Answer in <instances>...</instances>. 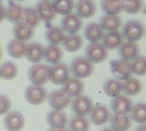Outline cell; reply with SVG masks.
<instances>
[{
    "mask_svg": "<svg viewBox=\"0 0 146 131\" xmlns=\"http://www.w3.org/2000/svg\"><path fill=\"white\" fill-rule=\"evenodd\" d=\"M145 34V26L140 20H133L127 22L122 28V38L128 42H137Z\"/></svg>",
    "mask_w": 146,
    "mask_h": 131,
    "instance_id": "cell-1",
    "label": "cell"
},
{
    "mask_svg": "<svg viewBox=\"0 0 146 131\" xmlns=\"http://www.w3.org/2000/svg\"><path fill=\"white\" fill-rule=\"evenodd\" d=\"M69 70L75 78L80 79L91 76L93 72L94 66L86 58L78 57L72 61Z\"/></svg>",
    "mask_w": 146,
    "mask_h": 131,
    "instance_id": "cell-2",
    "label": "cell"
},
{
    "mask_svg": "<svg viewBox=\"0 0 146 131\" xmlns=\"http://www.w3.org/2000/svg\"><path fill=\"white\" fill-rule=\"evenodd\" d=\"M110 71L115 79L125 81L132 78L133 71L130 61L124 60H114L110 61Z\"/></svg>",
    "mask_w": 146,
    "mask_h": 131,
    "instance_id": "cell-3",
    "label": "cell"
},
{
    "mask_svg": "<svg viewBox=\"0 0 146 131\" xmlns=\"http://www.w3.org/2000/svg\"><path fill=\"white\" fill-rule=\"evenodd\" d=\"M50 66L45 64L36 63L28 72L29 79L33 84L44 85L50 80Z\"/></svg>",
    "mask_w": 146,
    "mask_h": 131,
    "instance_id": "cell-4",
    "label": "cell"
},
{
    "mask_svg": "<svg viewBox=\"0 0 146 131\" xmlns=\"http://www.w3.org/2000/svg\"><path fill=\"white\" fill-rule=\"evenodd\" d=\"M86 59L92 63H101L108 57V49L102 43H92L86 49Z\"/></svg>",
    "mask_w": 146,
    "mask_h": 131,
    "instance_id": "cell-5",
    "label": "cell"
},
{
    "mask_svg": "<svg viewBox=\"0 0 146 131\" xmlns=\"http://www.w3.org/2000/svg\"><path fill=\"white\" fill-rule=\"evenodd\" d=\"M69 78L70 70L66 64L59 62L50 68V79L54 84H63Z\"/></svg>",
    "mask_w": 146,
    "mask_h": 131,
    "instance_id": "cell-6",
    "label": "cell"
},
{
    "mask_svg": "<svg viewBox=\"0 0 146 131\" xmlns=\"http://www.w3.org/2000/svg\"><path fill=\"white\" fill-rule=\"evenodd\" d=\"M71 101L72 110L76 116L86 117L92 112L93 108L92 101L86 95L77 96Z\"/></svg>",
    "mask_w": 146,
    "mask_h": 131,
    "instance_id": "cell-7",
    "label": "cell"
},
{
    "mask_svg": "<svg viewBox=\"0 0 146 131\" xmlns=\"http://www.w3.org/2000/svg\"><path fill=\"white\" fill-rule=\"evenodd\" d=\"M47 97V92L42 85L33 84L26 90V99L32 105L42 104Z\"/></svg>",
    "mask_w": 146,
    "mask_h": 131,
    "instance_id": "cell-8",
    "label": "cell"
},
{
    "mask_svg": "<svg viewBox=\"0 0 146 131\" xmlns=\"http://www.w3.org/2000/svg\"><path fill=\"white\" fill-rule=\"evenodd\" d=\"M71 103V97L62 90L53 91L49 96V104L54 110L62 111Z\"/></svg>",
    "mask_w": 146,
    "mask_h": 131,
    "instance_id": "cell-9",
    "label": "cell"
},
{
    "mask_svg": "<svg viewBox=\"0 0 146 131\" xmlns=\"http://www.w3.org/2000/svg\"><path fill=\"white\" fill-rule=\"evenodd\" d=\"M82 26V20L76 14H68L62 19V29L69 34H76Z\"/></svg>",
    "mask_w": 146,
    "mask_h": 131,
    "instance_id": "cell-10",
    "label": "cell"
},
{
    "mask_svg": "<svg viewBox=\"0 0 146 131\" xmlns=\"http://www.w3.org/2000/svg\"><path fill=\"white\" fill-rule=\"evenodd\" d=\"M118 54L121 60L130 61H133L139 55V47L133 42H123L118 48Z\"/></svg>",
    "mask_w": 146,
    "mask_h": 131,
    "instance_id": "cell-11",
    "label": "cell"
},
{
    "mask_svg": "<svg viewBox=\"0 0 146 131\" xmlns=\"http://www.w3.org/2000/svg\"><path fill=\"white\" fill-rule=\"evenodd\" d=\"M133 107L132 101L126 95L114 97L111 101L112 111L116 114H128Z\"/></svg>",
    "mask_w": 146,
    "mask_h": 131,
    "instance_id": "cell-12",
    "label": "cell"
},
{
    "mask_svg": "<svg viewBox=\"0 0 146 131\" xmlns=\"http://www.w3.org/2000/svg\"><path fill=\"white\" fill-rule=\"evenodd\" d=\"M36 11L40 18V20L46 22L51 21L56 17V10L52 4V2L47 0L40 1L36 6Z\"/></svg>",
    "mask_w": 146,
    "mask_h": 131,
    "instance_id": "cell-13",
    "label": "cell"
},
{
    "mask_svg": "<svg viewBox=\"0 0 146 131\" xmlns=\"http://www.w3.org/2000/svg\"><path fill=\"white\" fill-rule=\"evenodd\" d=\"M4 124L9 131H21L25 125V119L19 112H11L6 115Z\"/></svg>",
    "mask_w": 146,
    "mask_h": 131,
    "instance_id": "cell-14",
    "label": "cell"
},
{
    "mask_svg": "<svg viewBox=\"0 0 146 131\" xmlns=\"http://www.w3.org/2000/svg\"><path fill=\"white\" fill-rule=\"evenodd\" d=\"M89 114H90L91 122L98 126L105 124L110 118V113L109 109L103 105L93 107Z\"/></svg>",
    "mask_w": 146,
    "mask_h": 131,
    "instance_id": "cell-15",
    "label": "cell"
},
{
    "mask_svg": "<svg viewBox=\"0 0 146 131\" xmlns=\"http://www.w3.org/2000/svg\"><path fill=\"white\" fill-rule=\"evenodd\" d=\"M62 90L70 97H77L82 95L84 91L83 82L77 78H69L63 84Z\"/></svg>",
    "mask_w": 146,
    "mask_h": 131,
    "instance_id": "cell-16",
    "label": "cell"
},
{
    "mask_svg": "<svg viewBox=\"0 0 146 131\" xmlns=\"http://www.w3.org/2000/svg\"><path fill=\"white\" fill-rule=\"evenodd\" d=\"M123 43L121 32L119 31L108 32L102 38V44L107 49H116Z\"/></svg>",
    "mask_w": 146,
    "mask_h": 131,
    "instance_id": "cell-17",
    "label": "cell"
},
{
    "mask_svg": "<svg viewBox=\"0 0 146 131\" xmlns=\"http://www.w3.org/2000/svg\"><path fill=\"white\" fill-rule=\"evenodd\" d=\"M76 14L80 18H91L96 12V4L93 0H79L76 4Z\"/></svg>",
    "mask_w": 146,
    "mask_h": 131,
    "instance_id": "cell-18",
    "label": "cell"
},
{
    "mask_svg": "<svg viewBox=\"0 0 146 131\" xmlns=\"http://www.w3.org/2000/svg\"><path fill=\"white\" fill-rule=\"evenodd\" d=\"M110 124L115 131H127L132 126V119L127 114L115 113L110 118Z\"/></svg>",
    "mask_w": 146,
    "mask_h": 131,
    "instance_id": "cell-19",
    "label": "cell"
},
{
    "mask_svg": "<svg viewBox=\"0 0 146 131\" xmlns=\"http://www.w3.org/2000/svg\"><path fill=\"white\" fill-rule=\"evenodd\" d=\"M104 34V31L100 26V24L96 22H92L88 24L85 30L84 35L85 38L91 43H97L99 42Z\"/></svg>",
    "mask_w": 146,
    "mask_h": 131,
    "instance_id": "cell-20",
    "label": "cell"
},
{
    "mask_svg": "<svg viewBox=\"0 0 146 131\" xmlns=\"http://www.w3.org/2000/svg\"><path fill=\"white\" fill-rule=\"evenodd\" d=\"M47 123L50 128L62 129L64 128L68 123L67 115L59 110H54L49 113L47 116Z\"/></svg>",
    "mask_w": 146,
    "mask_h": 131,
    "instance_id": "cell-21",
    "label": "cell"
},
{
    "mask_svg": "<svg viewBox=\"0 0 146 131\" xmlns=\"http://www.w3.org/2000/svg\"><path fill=\"white\" fill-rule=\"evenodd\" d=\"M25 56L33 63H38L44 58V47L38 43H32L27 45Z\"/></svg>",
    "mask_w": 146,
    "mask_h": 131,
    "instance_id": "cell-22",
    "label": "cell"
},
{
    "mask_svg": "<svg viewBox=\"0 0 146 131\" xmlns=\"http://www.w3.org/2000/svg\"><path fill=\"white\" fill-rule=\"evenodd\" d=\"M13 34L16 39L26 42L33 38L34 34V29L24 22H20L15 24L13 29Z\"/></svg>",
    "mask_w": 146,
    "mask_h": 131,
    "instance_id": "cell-23",
    "label": "cell"
},
{
    "mask_svg": "<svg viewBox=\"0 0 146 131\" xmlns=\"http://www.w3.org/2000/svg\"><path fill=\"white\" fill-rule=\"evenodd\" d=\"M27 43L24 41L19 40V39H13L11 40L7 47V50L9 55L15 58V59H20L25 56L26 49H27Z\"/></svg>",
    "mask_w": 146,
    "mask_h": 131,
    "instance_id": "cell-24",
    "label": "cell"
},
{
    "mask_svg": "<svg viewBox=\"0 0 146 131\" xmlns=\"http://www.w3.org/2000/svg\"><path fill=\"white\" fill-rule=\"evenodd\" d=\"M44 58L48 63H59L62 58V51L58 45L50 44L44 49Z\"/></svg>",
    "mask_w": 146,
    "mask_h": 131,
    "instance_id": "cell-25",
    "label": "cell"
},
{
    "mask_svg": "<svg viewBox=\"0 0 146 131\" xmlns=\"http://www.w3.org/2000/svg\"><path fill=\"white\" fill-rule=\"evenodd\" d=\"M100 26H102L104 31H118V29L121 26V19L119 17V15L106 14L101 18Z\"/></svg>",
    "mask_w": 146,
    "mask_h": 131,
    "instance_id": "cell-26",
    "label": "cell"
},
{
    "mask_svg": "<svg viewBox=\"0 0 146 131\" xmlns=\"http://www.w3.org/2000/svg\"><path fill=\"white\" fill-rule=\"evenodd\" d=\"M45 38L48 43L52 45H59L64 41L66 35L63 30L58 26L50 27L45 32Z\"/></svg>",
    "mask_w": 146,
    "mask_h": 131,
    "instance_id": "cell-27",
    "label": "cell"
},
{
    "mask_svg": "<svg viewBox=\"0 0 146 131\" xmlns=\"http://www.w3.org/2000/svg\"><path fill=\"white\" fill-rule=\"evenodd\" d=\"M23 11L24 9L21 5L12 3L5 9V18L13 24L20 23L22 20Z\"/></svg>",
    "mask_w": 146,
    "mask_h": 131,
    "instance_id": "cell-28",
    "label": "cell"
},
{
    "mask_svg": "<svg viewBox=\"0 0 146 131\" xmlns=\"http://www.w3.org/2000/svg\"><path fill=\"white\" fill-rule=\"evenodd\" d=\"M101 8L106 14L118 15L122 11V0H102Z\"/></svg>",
    "mask_w": 146,
    "mask_h": 131,
    "instance_id": "cell-29",
    "label": "cell"
},
{
    "mask_svg": "<svg viewBox=\"0 0 146 131\" xmlns=\"http://www.w3.org/2000/svg\"><path fill=\"white\" fill-rule=\"evenodd\" d=\"M62 44L65 50L68 52H76L81 48L83 40L78 34H69L68 36H66Z\"/></svg>",
    "mask_w": 146,
    "mask_h": 131,
    "instance_id": "cell-30",
    "label": "cell"
},
{
    "mask_svg": "<svg viewBox=\"0 0 146 131\" xmlns=\"http://www.w3.org/2000/svg\"><path fill=\"white\" fill-rule=\"evenodd\" d=\"M142 90V84L137 78H130L122 84V91L126 95H137Z\"/></svg>",
    "mask_w": 146,
    "mask_h": 131,
    "instance_id": "cell-31",
    "label": "cell"
},
{
    "mask_svg": "<svg viewBox=\"0 0 146 131\" xmlns=\"http://www.w3.org/2000/svg\"><path fill=\"white\" fill-rule=\"evenodd\" d=\"M104 93L110 97H116L122 92V83L115 78H110L104 83Z\"/></svg>",
    "mask_w": 146,
    "mask_h": 131,
    "instance_id": "cell-32",
    "label": "cell"
},
{
    "mask_svg": "<svg viewBox=\"0 0 146 131\" xmlns=\"http://www.w3.org/2000/svg\"><path fill=\"white\" fill-rule=\"evenodd\" d=\"M131 119L134 122L144 124L146 122V105L145 103H139L131 109Z\"/></svg>",
    "mask_w": 146,
    "mask_h": 131,
    "instance_id": "cell-33",
    "label": "cell"
},
{
    "mask_svg": "<svg viewBox=\"0 0 146 131\" xmlns=\"http://www.w3.org/2000/svg\"><path fill=\"white\" fill-rule=\"evenodd\" d=\"M89 121L83 116H74L69 121V131H88Z\"/></svg>",
    "mask_w": 146,
    "mask_h": 131,
    "instance_id": "cell-34",
    "label": "cell"
},
{
    "mask_svg": "<svg viewBox=\"0 0 146 131\" xmlns=\"http://www.w3.org/2000/svg\"><path fill=\"white\" fill-rule=\"evenodd\" d=\"M21 22H24L25 24H27L33 28L35 26H38V24L40 22V18H39L36 9L33 8L24 9Z\"/></svg>",
    "mask_w": 146,
    "mask_h": 131,
    "instance_id": "cell-35",
    "label": "cell"
},
{
    "mask_svg": "<svg viewBox=\"0 0 146 131\" xmlns=\"http://www.w3.org/2000/svg\"><path fill=\"white\" fill-rule=\"evenodd\" d=\"M52 4L56 10V13L66 15L72 13L74 9V0H53Z\"/></svg>",
    "mask_w": 146,
    "mask_h": 131,
    "instance_id": "cell-36",
    "label": "cell"
},
{
    "mask_svg": "<svg viewBox=\"0 0 146 131\" xmlns=\"http://www.w3.org/2000/svg\"><path fill=\"white\" fill-rule=\"evenodd\" d=\"M142 8L143 0H122V10L127 14H138Z\"/></svg>",
    "mask_w": 146,
    "mask_h": 131,
    "instance_id": "cell-37",
    "label": "cell"
},
{
    "mask_svg": "<svg viewBox=\"0 0 146 131\" xmlns=\"http://www.w3.org/2000/svg\"><path fill=\"white\" fill-rule=\"evenodd\" d=\"M18 70L16 66L12 62H5L0 67V74L3 79L11 80L17 75Z\"/></svg>",
    "mask_w": 146,
    "mask_h": 131,
    "instance_id": "cell-38",
    "label": "cell"
},
{
    "mask_svg": "<svg viewBox=\"0 0 146 131\" xmlns=\"http://www.w3.org/2000/svg\"><path fill=\"white\" fill-rule=\"evenodd\" d=\"M133 73L138 76H144L146 73V59L144 56H138L131 63Z\"/></svg>",
    "mask_w": 146,
    "mask_h": 131,
    "instance_id": "cell-39",
    "label": "cell"
},
{
    "mask_svg": "<svg viewBox=\"0 0 146 131\" xmlns=\"http://www.w3.org/2000/svg\"><path fill=\"white\" fill-rule=\"evenodd\" d=\"M10 100L5 95H0V116L6 114L10 108Z\"/></svg>",
    "mask_w": 146,
    "mask_h": 131,
    "instance_id": "cell-40",
    "label": "cell"
},
{
    "mask_svg": "<svg viewBox=\"0 0 146 131\" xmlns=\"http://www.w3.org/2000/svg\"><path fill=\"white\" fill-rule=\"evenodd\" d=\"M5 19V8L0 3V22Z\"/></svg>",
    "mask_w": 146,
    "mask_h": 131,
    "instance_id": "cell-41",
    "label": "cell"
},
{
    "mask_svg": "<svg viewBox=\"0 0 146 131\" xmlns=\"http://www.w3.org/2000/svg\"><path fill=\"white\" fill-rule=\"evenodd\" d=\"M135 131H146V125L145 124H141V125H139L137 129H136V130Z\"/></svg>",
    "mask_w": 146,
    "mask_h": 131,
    "instance_id": "cell-42",
    "label": "cell"
},
{
    "mask_svg": "<svg viewBox=\"0 0 146 131\" xmlns=\"http://www.w3.org/2000/svg\"><path fill=\"white\" fill-rule=\"evenodd\" d=\"M49 131H69V130H68V129H67L66 127L62 128V129H53V128H51V129H50Z\"/></svg>",
    "mask_w": 146,
    "mask_h": 131,
    "instance_id": "cell-43",
    "label": "cell"
},
{
    "mask_svg": "<svg viewBox=\"0 0 146 131\" xmlns=\"http://www.w3.org/2000/svg\"><path fill=\"white\" fill-rule=\"evenodd\" d=\"M101 131H115L113 129H110V128H106V129H104Z\"/></svg>",
    "mask_w": 146,
    "mask_h": 131,
    "instance_id": "cell-44",
    "label": "cell"
},
{
    "mask_svg": "<svg viewBox=\"0 0 146 131\" xmlns=\"http://www.w3.org/2000/svg\"><path fill=\"white\" fill-rule=\"evenodd\" d=\"M1 55H2V52H1V49H0V58H1Z\"/></svg>",
    "mask_w": 146,
    "mask_h": 131,
    "instance_id": "cell-45",
    "label": "cell"
},
{
    "mask_svg": "<svg viewBox=\"0 0 146 131\" xmlns=\"http://www.w3.org/2000/svg\"><path fill=\"white\" fill-rule=\"evenodd\" d=\"M17 1H24V0H17Z\"/></svg>",
    "mask_w": 146,
    "mask_h": 131,
    "instance_id": "cell-46",
    "label": "cell"
},
{
    "mask_svg": "<svg viewBox=\"0 0 146 131\" xmlns=\"http://www.w3.org/2000/svg\"><path fill=\"white\" fill-rule=\"evenodd\" d=\"M2 1H3V0H0V3H1V2H2Z\"/></svg>",
    "mask_w": 146,
    "mask_h": 131,
    "instance_id": "cell-47",
    "label": "cell"
},
{
    "mask_svg": "<svg viewBox=\"0 0 146 131\" xmlns=\"http://www.w3.org/2000/svg\"><path fill=\"white\" fill-rule=\"evenodd\" d=\"M0 78H1V74H0Z\"/></svg>",
    "mask_w": 146,
    "mask_h": 131,
    "instance_id": "cell-48",
    "label": "cell"
},
{
    "mask_svg": "<svg viewBox=\"0 0 146 131\" xmlns=\"http://www.w3.org/2000/svg\"><path fill=\"white\" fill-rule=\"evenodd\" d=\"M47 1H50V0H47Z\"/></svg>",
    "mask_w": 146,
    "mask_h": 131,
    "instance_id": "cell-49",
    "label": "cell"
}]
</instances>
